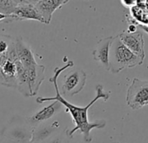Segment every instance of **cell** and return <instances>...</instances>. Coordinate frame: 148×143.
<instances>
[{
	"instance_id": "18",
	"label": "cell",
	"mask_w": 148,
	"mask_h": 143,
	"mask_svg": "<svg viewBox=\"0 0 148 143\" xmlns=\"http://www.w3.org/2000/svg\"><path fill=\"white\" fill-rule=\"evenodd\" d=\"M138 27H139L140 29H142L144 32L148 33V25H145V24H138L137 25Z\"/></svg>"
},
{
	"instance_id": "10",
	"label": "cell",
	"mask_w": 148,
	"mask_h": 143,
	"mask_svg": "<svg viewBox=\"0 0 148 143\" xmlns=\"http://www.w3.org/2000/svg\"><path fill=\"white\" fill-rule=\"evenodd\" d=\"M15 46L18 59L25 68H29L32 65L38 64L32 48L23 40L22 38L19 37L15 38Z\"/></svg>"
},
{
	"instance_id": "11",
	"label": "cell",
	"mask_w": 148,
	"mask_h": 143,
	"mask_svg": "<svg viewBox=\"0 0 148 143\" xmlns=\"http://www.w3.org/2000/svg\"><path fill=\"white\" fill-rule=\"evenodd\" d=\"M45 67L44 65L38 64L33 65L31 67L26 68L32 96L38 94L40 86L45 80Z\"/></svg>"
},
{
	"instance_id": "5",
	"label": "cell",
	"mask_w": 148,
	"mask_h": 143,
	"mask_svg": "<svg viewBox=\"0 0 148 143\" xmlns=\"http://www.w3.org/2000/svg\"><path fill=\"white\" fill-rule=\"evenodd\" d=\"M119 36L127 48H129L134 54L138 56L143 60L145 59V41L143 38V33L140 31H137L135 32H128L127 31H124L119 33Z\"/></svg>"
},
{
	"instance_id": "17",
	"label": "cell",
	"mask_w": 148,
	"mask_h": 143,
	"mask_svg": "<svg viewBox=\"0 0 148 143\" xmlns=\"http://www.w3.org/2000/svg\"><path fill=\"white\" fill-rule=\"evenodd\" d=\"M121 3L125 7H134L136 6V0H121Z\"/></svg>"
},
{
	"instance_id": "14",
	"label": "cell",
	"mask_w": 148,
	"mask_h": 143,
	"mask_svg": "<svg viewBox=\"0 0 148 143\" xmlns=\"http://www.w3.org/2000/svg\"><path fill=\"white\" fill-rule=\"evenodd\" d=\"M18 6L12 0H0V12L6 15H12Z\"/></svg>"
},
{
	"instance_id": "8",
	"label": "cell",
	"mask_w": 148,
	"mask_h": 143,
	"mask_svg": "<svg viewBox=\"0 0 148 143\" xmlns=\"http://www.w3.org/2000/svg\"><path fill=\"white\" fill-rule=\"evenodd\" d=\"M68 2L69 0H40L35 6L43 16L45 24L48 25L51 23L53 13Z\"/></svg>"
},
{
	"instance_id": "12",
	"label": "cell",
	"mask_w": 148,
	"mask_h": 143,
	"mask_svg": "<svg viewBox=\"0 0 148 143\" xmlns=\"http://www.w3.org/2000/svg\"><path fill=\"white\" fill-rule=\"evenodd\" d=\"M15 64L17 67V80H18V91L25 97L32 96L26 68L23 65V64L19 61V59L16 61Z\"/></svg>"
},
{
	"instance_id": "3",
	"label": "cell",
	"mask_w": 148,
	"mask_h": 143,
	"mask_svg": "<svg viewBox=\"0 0 148 143\" xmlns=\"http://www.w3.org/2000/svg\"><path fill=\"white\" fill-rule=\"evenodd\" d=\"M126 103L133 110L148 105V80L134 78L127 89Z\"/></svg>"
},
{
	"instance_id": "15",
	"label": "cell",
	"mask_w": 148,
	"mask_h": 143,
	"mask_svg": "<svg viewBox=\"0 0 148 143\" xmlns=\"http://www.w3.org/2000/svg\"><path fill=\"white\" fill-rule=\"evenodd\" d=\"M0 85L4 86V87H12V85H11L8 78L5 74L1 66H0Z\"/></svg>"
},
{
	"instance_id": "16",
	"label": "cell",
	"mask_w": 148,
	"mask_h": 143,
	"mask_svg": "<svg viewBox=\"0 0 148 143\" xmlns=\"http://www.w3.org/2000/svg\"><path fill=\"white\" fill-rule=\"evenodd\" d=\"M14 21H17V19L13 14L6 15V14L0 12V24L1 23H11V22H14Z\"/></svg>"
},
{
	"instance_id": "4",
	"label": "cell",
	"mask_w": 148,
	"mask_h": 143,
	"mask_svg": "<svg viewBox=\"0 0 148 143\" xmlns=\"http://www.w3.org/2000/svg\"><path fill=\"white\" fill-rule=\"evenodd\" d=\"M86 82V74L79 68L69 72L64 75L61 84V94L64 96H73L80 93Z\"/></svg>"
},
{
	"instance_id": "20",
	"label": "cell",
	"mask_w": 148,
	"mask_h": 143,
	"mask_svg": "<svg viewBox=\"0 0 148 143\" xmlns=\"http://www.w3.org/2000/svg\"><path fill=\"white\" fill-rule=\"evenodd\" d=\"M26 1L28 2V3H30V4H33V5H36V4H38L40 0H26Z\"/></svg>"
},
{
	"instance_id": "9",
	"label": "cell",
	"mask_w": 148,
	"mask_h": 143,
	"mask_svg": "<svg viewBox=\"0 0 148 143\" xmlns=\"http://www.w3.org/2000/svg\"><path fill=\"white\" fill-rule=\"evenodd\" d=\"M13 15L16 17L17 21H22V20H36L39 21L41 23L45 24V19L38 8L35 5L26 3L23 5H19Z\"/></svg>"
},
{
	"instance_id": "7",
	"label": "cell",
	"mask_w": 148,
	"mask_h": 143,
	"mask_svg": "<svg viewBox=\"0 0 148 143\" xmlns=\"http://www.w3.org/2000/svg\"><path fill=\"white\" fill-rule=\"evenodd\" d=\"M63 107V104L58 100H54L52 104L44 107L40 111L34 113L32 116L27 118V123L32 126H38L42 122L48 120L55 114H57Z\"/></svg>"
},
{
	"instance_id": "2",
	"label": "cell",
	"mask_w": 148,
	"mask_h": 143,
	"mask_svg": "<svg viewBox=\"0 0 148 143\" xmlns=\"http://www.w3.org/2000/svg\"><path fill=\"white\" fill-rule=\"evenodd\" d=\"M143 59L134 54L121 41L119 35L115 36L110 50V70L112 74H119L125 68H132L143 64Z\"/></svg>"
},
{
	"instance_id": "13",
	"label": "cell",
	"mask_w": 148,
	"mask_h": 143,
	"mask_svg": "<svg viewBox=\"0 0 148 143\" xmlns=\"http://www.w3.org/2000/svg\"><path fill=\"white\" fill-rule=\"evenodd\" d=\"M14 42V39L9 35L0 34V66L8 59V51Z\"/></svg>"
},
{
	"instance_id": "19",
	"label": "cell",
	"mask_w": 148,
	"mask_h": 143,
	"mask_svg": "<svg viewBox=\"0 0 148 143\" xmlns=\"http://www.w3.org/2000/svg\"><path fill=\"white\" fill-rule=\"evenodd\" d=\"M12 1H14L15 3H17L18 5H23V4H26L28 3L26 0H12Z\"/></svg>"
},
{
	"instance_id": "1",
	"label": "cell",
	"mask_w": 148,
	"mask_h": 143,
	"mask_svg": "<svg viewBox=\"0 0 148 143\" xmlns=\"http://www.w3.org/2000/svg\"><path fill=\"white\" fill-rule=\"evenodd\" d=\"M73 65L72 61H69L63 67H57L54 70V75L50 79V81L53 83L55 90H56V96L55 97H51V98H43V97H38L37 99L38 103H44L45 101H50V100H58L63 104V106L66 108V112H69L70 114L72 117V120L75 123V127L71 129L70 132H68V135L70 137H72V134L76 131L79 130L82 134L84 135V140L86 142H91L92 138L91 137V131L94 128H103L106 126V121L104 120H96L93 122H90L88 119V110L91 107L93 106L94 103H96L99 100H103L104 101H107L110 94L108 92L104 91L103 86L102 85H98L96 86V96L94 99L88 103L87 106L86 107H78L73 105L70 102H68L61 94L58 86V78L61 74L62 72H64L65 69L71 67Z\"/></svg>"
},
{
	"instance_id": "6",
	"label": "cell",
	"mask_w": 148,
	"mask_h": 143,
	"mask_svg": "<svg viewBox=\"0 0 148 143\" xmlns=\"http://www.w3.org/2000/svg\"><path fill=\"white\" fill-rule=\"evenodd\" d=\"M114 37H107L100 39L92 52V57L106 70H110V50Z\"/></svg>"
}]
</instances>
